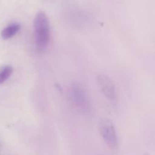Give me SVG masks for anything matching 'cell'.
Listing matches in <instances>:
<instances>
[{
	"instance_id": "6da1fadb",
	"label": "cell",
	"mask_w": 155,
	"mask_h": 155,
	"mask_svg": "<svg viewBox=\"0 0 155 155\" xmlns=\"http://www.w3.org/2000/svg\"><path fill=\"white\" fill-rule=\"evenodd\" d=\"M34 39L39 52L46 49L50 40V24L48 16L43 12H38L33 21Z\"/></svg>"
},
{
	"instance_id": "7a4b0ae2",
	"label": "cell",
	"mask_w": 155,
	"mask_h": 155,
	"mask_svg": "<svg viewBox=\"0 0 155 155\" xmlns=\"http://www.w3.org/2000/svg\"><path fill=\"white\" fill-rule=\"evenodd\" d=\"M98 129L101 137L107 146L112 149L117 148L118 145V138L113 123L108 119H101L98 124Z\"/></svg>"
},
{
	"instance_id": "3957f363",
	"label": "cell",
	"mask_w": 155,
	"mask_h": 155,
	"mask_svg": "<svg viewBox=\"0 0 155 155\" xmlns=\"http://www.w3.org/2000/svg\"><path fill=\"white\" fill-rule=\"evenodd\" d=\"M69 96L73 104L76 107H79L84 112H87L89 110V105L87 97L80 86L73 84L69 89Z\"/></svg>"
},
{
	"instance_id": "277c9868",
	"label": "cell",
	"mask_w": 155,
	"mask_h": 155,
	"mask_svg": "<svg viewBox=\"0 0 155 155\" xmlns=\"http://www.w3.org/2000/svg\"><path fill=\"white\" fill-rule=\"evenodd\" d=\"M98 86L104 96L111 101H116L117 99L116 87L113 81L108 76L101 74L97 77Z\"/></svg>"
},
{
	"instance_id": "5b68a950",
	"label": "cell",
	"mask_w": 155,
	"mask_h": 155,
	"mask_svg": "<svg viewBox=\"0 0 155 155\" xmlns=\"http://www.w3.org/2000/svg\"><path fill=\"white\" fill-rule=\"evenodd\" d=\"M21 29V25L19 24H11L8 25L7 27H5L1 32V36L3 39L6 40V39H9L15 36L16 33Z\"/></svg>"
},
{
	"instance_id": "8992f818",
	"label": "cell",
	"mask_w": 155,
	"mask_h": 155,
	"mask_svg": "<svg viewBox=\"0 0 155 155\" xmlns=\"http://www.w3.org/2000/svg\"><path fill=\"white\" fill-rule=\"evenodd\" d=\"M13 72V68L9 65L2 67L0 69V85L7 81Z\"/></svg>"
}]
</instances>
